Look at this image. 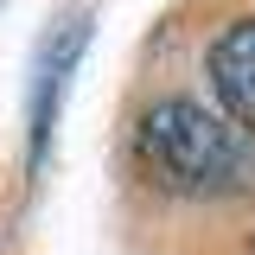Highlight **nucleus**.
Wrapping results in <instances>:
<instances>
[{"label": "nucleus", "instance_id": "3", "mask_svg": "<svg viewBox=\"0 0 255 255\" xmlns=\"http://www.w3.org/2000/svg\"><path fill=\"white\" fill-rule=\"evenodd\" d=\"M90 38V19H70V26L45 45V64H38V109H32V159H45V140H51V122H58V96L70 83V64Z\"/></svg>", "mask_w": 255, "mask_h": 255}, {"label": "nucleus", "instance_id": "1", "mask_svg": "<svg viewBox=\"0 0 255 255\" xmlns=\"http://www.w3.org/2000/svg\"><path fill=\"white\" fill-rule=\"evenodd\" d=\"M140 153L166 185L179 191H230L255 172V147L243 128L217 122L185 96H166L140 115Z\"/></svg>", "mask_w": 255, "mask_h": 255}, {"label": "nucleus", "instance_id": "2", "mask_svg": "<svg viewBox=\"0 0 255 255\" xmlns=\"http://www.w3.org/2000/svg\"><path fill=\"white\" fill-rule=\"evenodd\" d=\"M204 70H211V90H217V102L230 109V122L243 128V134H255V19L223 26L217 38H211Z\"/></svg>", "mask_w": 255, "mask_h": 255}]
</instances>
